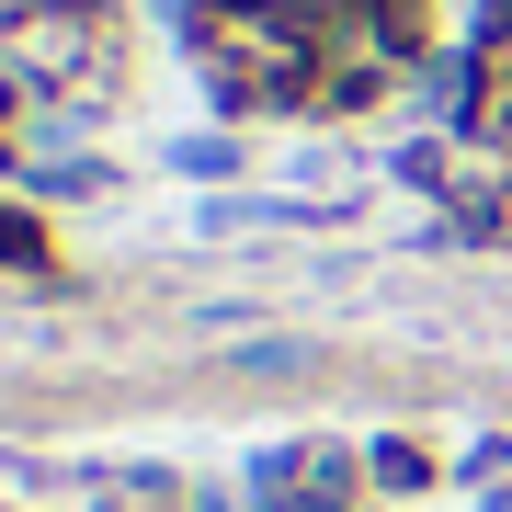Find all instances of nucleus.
Wrapping results in <instances>:
<instances>
[{"mask_svg":"<svg viewBox=\"0 0 512 512\" xmlns=\"http://www.w3.org/2000/svg\"><path fill=\"white\" fill-rule=\"evenodd\" d=\"M0 262H12V274H46V228L23 217V205H0Z\"/></svg>","mask_w":512,"mask_h":512,"instance_id":"nucleus-4","label":"nucleus"},{"mask_svg":"<svg viewBox=\"0 0 512 512\" xmlns=\"http://www.w3.org/2000/svg\"><path fill=\"white\" fill-rule=\"evenodd\" d=\"M183 46L228 114H308L319 92V23L274 12V0H205L183 23Z\"/></svg>","mask_w":512,"mask_h":512,"instance_id":"nucleus-2","label":"nucleus"},{"mask_svg":"<svg viewBox=\"0 0 512 512\" xmlns=\"http://www.w3.org/2000/svg\"><path fill=\"white\" fill-rule=\"evenodd\" d=\"M262 512H353V456H330V444L274 456L262 467Z\"/></svg>","mask_w":512,"mask_h":512,"instance_id":"nucleus-3","label":"nucleus"},{"mask_svg":"<svg viewBox=\"0 0 512 512\" xmlns=\"http://www.w3.org/2000/svg\"><path fill=\"white\" fill-rule=\"evenodd\" d=\"M0 92L57 103V114H114L126 92V35L103 0H23L0 12Z\"/></svg>","mask_w":512,"mask_h":512,"instance_id":"nucleus-1","label":"nucleus"}]
</instances>
